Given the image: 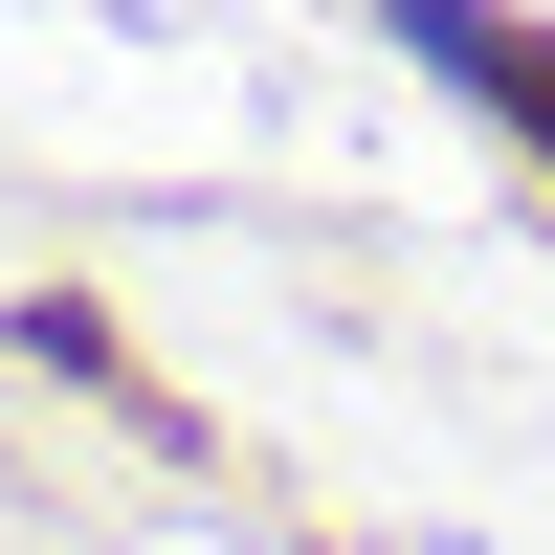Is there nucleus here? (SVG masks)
Wrapping results in <instances>:
<instances>
[{
	"label": "nucleus",
	"mask_w": 555,
	"mask_h": 555,
	"mask_svg": "<svg viewBox=\"0 0 555 555\" xmlns=\"http://www.w3.org/2000/svg\"><path fill=\"white\" fill-rule=\"evenodd\" d=\"M378 23H400V67L489 89V112H512V156H555V44H533V23H489V0H378Z\"/></svg>",
	"instance_id": "1"
}]
</instances>
